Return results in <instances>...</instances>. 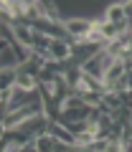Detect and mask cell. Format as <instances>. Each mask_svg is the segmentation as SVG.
Masks as SVG:
<instances>
[{
	"label": "cell",
	"instance_id": "6da1fadb",
	"mask_svg": "<svg viewBox=\"0 0 132 152\" xmlns=\"http://www.w3.org/2000/svg\"><path fill=\"white\" fill-rule=\"evenodd\" d=\"M92 28H94L92 18H64V31H66V36L71 38L74 43L87 41V36L92 33Z\"/></svg>",
	"mask_w": 132,
	"mask_h": 152
},
{
	"label": "cell",
	"instance_id": "7a4b0ae2",
	"mask_svg": "<svg viewBox=\"0 0 132 152\" xmlns=\"http://www.w3.org/2000/svg\"><path fill=\"white\" fill-rule=\"evenodd\" d=\"M102 18L107 23H112V26H120L122 31H127V8H125V3H112V5H107L104 13H102Z\"/></svg>",
	"mask_w": 132,
	"mask_h": 152
},
{
	"label": "cell",
	"instance_id": "3957f363",
	"mask_svg": "<svg viewBox=\"0 0 132 152\" xmlns=\"http://www.w3.org/2000/svg\"><path fill=\"white\" fill-rule=\"evenodd\" d=\"M56 145H59V140L51 134V129H48V132H43V134H38L36 140H33V147H36V152H56Z\"/></svg>",
	"mask_w": 132,
	"mask_h": 152
}]
</instances>
